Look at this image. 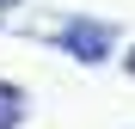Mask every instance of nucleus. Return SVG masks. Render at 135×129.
I'll return each mask as SVG.
<instances>
[{
  "instance_id": "7ed1b4c3",
  "label": "nucleus",
  "mask_w": 135,
  "mask_h": 129,
  "mask_svg": "<svg viewBox=\"0 0 135 129\" xmlns=\"http://www.w3.org/2000/svg\"><path fill=\"white\" fill-rule=\"evenodd\" d=\"M123 68H129V74H135V49H129V55H123Z\"/></svg>"
},
{
  "instance_id": "f257e3e1",
  "label": "nucleus",
  "mask_w": 135,
  "mask_h": 129,
  "mask_svg": "<svg viewBox=\"0 0 135 129\" xmlns=\"http://www.w3.org/2000/svg\"><path fill=\"white\" fill-rule=\"evenodd\" d=\"M55 49L74 55L80 68H104V61H117V25L92 18V12H68L55 25Z\"/></svg>"
},
{
  "instance_id": "f03ea898",
  "label": "nucleus",
  "mask_w": 135,
  "mask_h": 129,
  "mask_svg": "<svg viewBox=\"0 0 135 129\" xmlns=\"http://www.w3.org/2000/svg\"><path fill=\"white\" fill-rule=\"evenodd\" d=\"M25 117H31V92L12 86V80H0V129H18Z\"/></svg>"
},
{
  "instance_id": "20e7f679",
  "label": "nucleus",
  "mask_w": 135,
  "mask_h": 129,
  "mask_svg": "<svg viewBox=\"0 0 135 129\" xmlns=\"http://www.w3.org/2000/svg\"><path fill=\"white\" fill-rule=\"evenodd\" d=\"M12 6H18V0H0V12H12Z\"/></svg>"
}]
</instances>
